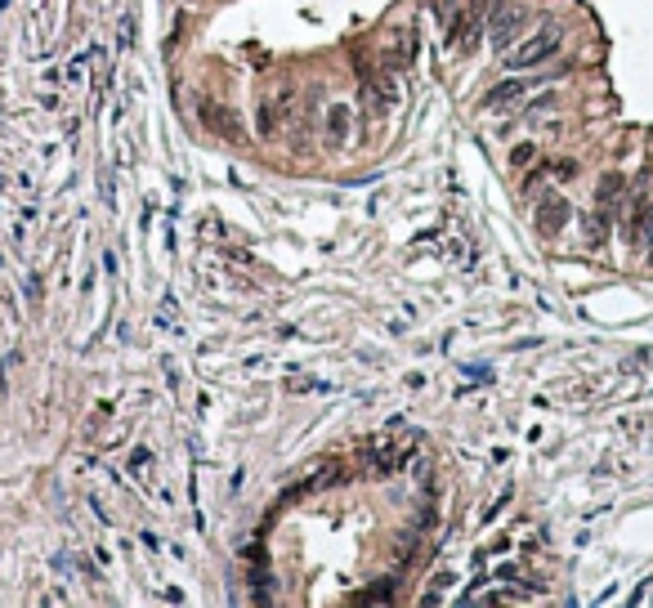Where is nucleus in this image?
<instances>
[{
    "label": "nucleus",
    "instance_id": "obj_1",
    "mask_svg": "<svg viewBox=\"0 0 653 608\" xmlns=\"http://www.w3.org/2000/svg\"><path fill=\"white\" fill-rule=\"evenodd\" d=\"M560 45H564V27L560 22H546V27H537L533 36H524L515 50H506V67L510 72H533L541 63H550V58L560 54Z\"/></svg>",
    "mask_w": 653,
    "mask_h": 608
},
{
    "label": "nucleus",
    "instance_id": "obj_2",
    "mask_svg": "<svg viewBox=\"0 0 653 608\" xmlns=\"http://www.w3.org/2000/svg\"><path fill=\"white\" fill-rule=\"evenodd\" d=\"M528 9L524 5H501V9H492V22H488V41L497 45V50H510L515 45V36L528 27Z\"/></svg>",
    "mask_w": 653,
    "mask_h": 608
},
{
    "label": "nucleus",
    "instance_id": "obj_3",
    "mask_svg": "<svg viewBox=\"0 0 653 608\" xmlns=\"http://www.w3.org/2000/svg\"><path fill=\"white\" fill-rule=\"evenodd\" d=\"M479 32H483V0H470V9H461L456 22H452V32H447V50L470 54L475 41H479Z\"/></svg>",
    "mask_w": 653,
    "mask_h": 608
},
{
    "label": "nucleus",
    "instance_id": "obj_4",
    "mask_svg": "<svg viewBox=\"0 0 653 608\" xmlns=\"http://www.w3.org/2000/svg\"><path fill=\"white\" fill-rule=\"evenodd\" d=\"M568 215H573V206H568L564 192H546V197L537 201V233L541 237H555L568 224Z\"/></svg>",
    "mask_w": 653,
    "mask_h": 608
},
{
    "label": "nucleus",
    "instance_id": "obj_5",
    "mask_svg": "<svg viewBox=\"0 0 653 608\" xmlns=\"http://www.w3.org/2000/svg\"><path fill=\"white\" fill-rule=\"evenodd\" d=\"M537 85H546V81H533V77H510V81H501L497 90H488L483 107H510V103H519V99H528V94H533Z\"/></svg>",
    "mask_w": 653,
    "mask_h": 608
},
{
    "label": "nucleus",
    "instance_id": "obj_6",
    "mask_svg": "<svg viewBox=\"0 0 653 608\" xmlns=\"http://www.w3.org/2000/svg\"><path fill=\"white\" fill-rule=\"evenodd\" d=\"M349 103H336L331 112H326V143H331V148H341V143L349 139Z\"/></svg>",
    "mask_w": 653,
    "mask_h": 608
},
{
    "label": "nucleus",
    "instance_id": "obj_7",
    "mask_svg": "<svg viewBox=\"0 0 653 608\" xmlns=\"http://www.w3.org/2000/svg\"><path fill=\"white\" fill-rule=\"evenodd\" d=\"M94 54H99V45H86V50H81V54H77V58H72V63H67L63 81H67V85H81V81H86V67L94 63Z\"/></svg>",
    "mask_w": 653,
    "mask_h": 608
},
{
    "label": "nucleus",
    "instance_id": "obj_8",
    "mask_svg": "<svg viewBox=\"0 0 653 608\" xmlns=\"http://www.w3.org/2000/svg\"><path fill=\"white\" fill-rule=\"evenodd\" d=\"M618 188H622V175H604V179H600V192H595V206H600V211H613Z\"/></svg>",
    "mask_w": 653,
    "mask_h": 608
},
{
    "label": "nucleus",
    "instance_id": "obj_9",
    "mask_svg": "<svg viewBox=\"0 0 653 608\" xmlns=\"http://www.w3.org/2000/svg\"><path fill=\"white\" fill-rule=\"evenodd\" d=\"M604 237H609V211H595L586 220V242H591V246H600Z\"/></svg>",
    "mask_w": 653,
    "mask_h": 608
},
{
    "label": "nucleus",
    "instance_id": "obj_10",
    "mask_svg": "<svg viewBox=\"0 0 653 608\" xmlns=\"http://www.w3.org/2000/svg\"><path fill=\"white\" fill-rule=\"evenodd\" d=\"M130 474H135V479H148V474H152V452H148V447H139V452L130 456Z\"/></svg>",
    "mask_w": 653,
    "mask_h": 608
},
{
    "label": "nucleus",
    "instance_id": "obj_11",
    "mask_svg": "<svg viewBox=\"0 0 653 608\" xmlns=\"http://www.w3.org/2000/svg\"><path fill=\"white\" fill-rule=\"evenodd\" d=\"M117 41H121V50H130V45H135V14H121V32H117Z\"/></svg>",
    "mask_w": 653,
    "mask_h": 608
},
{
    "label": "nucleus",
    "instance_id": "obj_12",
    "mask_svg": "<svg viewBox=\"0 0 653 608\" xmlns=\"http://www.w3.org/2000/svg\"><path fill=\"white\" fill-rule=\"evenodd\" d=\"M537 157V143H519V148H510V166H528Z\"/></svg>",
    "mask_w": 653,
    "mask_h": 608
},
{
    "label": "nucleus",
    "instance_id": "obj_13",
    "mask_svg": "<svg viewBox=\"0 0 653 608\" xmlns=\"http://www.w3.org/2000/svg\"><path fill=\"white\" fill-rule=\"evenodd\" d=\"M286 389H296V394H305V389H318V394H326L331 385H322V381H291Z\"/></svg>",
    "mask_w": 653,
    "mask_h": 608
}]
</instances>
